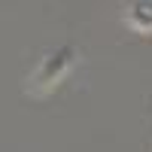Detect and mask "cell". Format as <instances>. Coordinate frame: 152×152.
Masks as SVG:
<instances>
[{
    "label": "cell",
    "mask_w": 152,
    "mask_h": 152,
    "mask_svg": "<svg viewBox=\"0 0 152 152\" xmlns=\"http://www.w3.org/2000/svg\"><path fill=\"white\" fill-rule=\"evenodd\" d=\"M76 61H79V49L70 46V43L58 46L55 52H49V55H43V61L37 64V70L31 73V79H28V91L37 94V97L55 91V88L73 73Z\"/></svg>",
    "instance_id": "obj_1"
},
{
    "label": "cell",
    "mask_w": 152,
    "mask_h": 152,
    "mask_svg": "<svg viewBox=\"0 0 152 152\" xmlns=\"http://www.w3.org/2000/svg\"><path fill=\"white\" fill-rule=\"evenodd\" d=\"M125 21L137 34H152V3H134L125 12Z\"/></svg>",
    "instance_id": "obj_2"
}]
</instances>
